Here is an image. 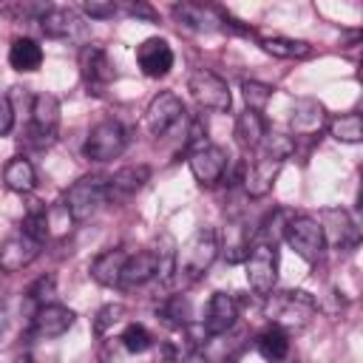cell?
I'll list each match as a JSON object with an SVG mask.
<instances>
[{
	"label": "cell",
	"instance_id": "6da1fadb",
	"mask_svg": "<svg viewBox=\"0 0 363 363\" xmlns=\"http://www.w3.org/2000/svg\"><path fill=\"white\" fill-rule=\"evenodd\" d=\"M252 153L255 156L247 159L238 167V182H244L247 196L264 199L272 190V184H275V179H278L286 156L292 153V142L284 139V136H267Z\"/></svg>",
	"mask_w": 363,
	"mask_h": 363
},
{
	"label": "cell",
	"instance_id": "7a4b0ae2",
	"mask_svg": "<svg viewBox=\"0 0 363 363\" xmlns=\"http://www.w3.org/2000/svg\"><path fill=\"white\" fill-rule=\"evenodd\" d=\"M315 312H318V301L303 289H281V292L272 289L264 303V315L269 318V323L281 326L284 332L303 329Z\"/></svg>",
	"mask_w": 363,
	"mask_h": 363
},
{
	"label": "cell",
	"instance_id": "3957f363",
	"mask_svg": "<svg viewBox=\"0 0 363 363\" xmlns=\"http://www.w3.org/2000/svg\"><path fill=\"white\" fill-rule=\"evenodd\" d=\"M105 201H108V176H82L65 190L62 207L71 216V221H85Z\"/></svg>",
	"mask_w": 363,
	"mask_h": 363
},
{
	"label": "cell",
	"instance_id": "277c9868",
	"mask_svg": "<svg viewBox=\"0 0 363 363\" xmlns=\"http://www.w3.org/2000/svg\"><path fill=\"white\" fill-rule=\"evenodd\" d=\"M244 267H247L250 289L255 295L267 298L275 289V281H278V250H275V241H261L258 238L252 247H247Z\"/></svg>",
	"mask_w": 363,
	"mask_h": 363
},
{
	"label": "cell",
	"instance_id": "5b68a950",
	"mask_svg": "<svg viewBox=\"0 0 363 363\" xmlns=\"http://www.w3.org/2000/svg\"><path fill=\"white\" fill-rule=\"evenodd\" d=\"M218 255V238H216V230L210 227H199L193 233V238L184 244V250L179 252V267L176 272L184 275V281H199L210 264L216 261Z\"/></svg>",
	"mask_w": 363,
	"mask_h": 363
},
{
	"label": "cell",
	"instance_id": "8992f818",
	"mask_svg": "<svg viewBox=\"0 0 363 363\" xmlns=\"http://www.w3.org/2000/svg\"><path fill=\"white\" fill-rule=\"evenodd\" d=\"M284 241L306 261V264H318L323 258L326 250V238H323V227L318 218L312 216H292L284 224Z\"/></svg>",
	"mask_w": 363,
	"mask_h": 363
},
{
	"label": "cell",
	"instance_id": "52a82bcc",
	"mask_svg": "<svg viewBox=\"0 0 363 363\" xmlns=\"http://www.w3.org/2000/svg\"><path fill=\"white\" fill-rule=\"evenodd\" d=\"M125 147H128V133H125L122 122L105 119L91 128V133L82 145V153L91 162H111V159H119L125 153Z\"/></svg>",
	"mask_w": 363,
	"mask_h": 363
},
{
	"label": "cell",
	"instance_id": "ba28073f",
	"mask_svg": "<svg viewBox=\"0 0 363 363\" xmlns=\"http://www.w3.org/2000/svg\"><path fill=\"white\" fill-rule=\"evenodd\" d=\"M57 128H60V99L54 94H37L31 102L28 142L37 147H48L57 139Z\"/></svg>",
	"mask_w": 363,
	"mask_h": 363
},
{
	"label": "cell",
	"instance_id": "9c48e42d",
	"mask_svg": "<svg viewBox=\"0 0 363 363\" xmlns=\"http://www.w3.org/2000/svg\"><path fill=\"white\" fill-rule=\"evenodd\" d=\"M187 91H190V96H193L201 108H210V111H230V105H233L227 79H221V77L213 74L210 68L193 71L190 79H187Z\"/></svg>",
	"mask_w": 363,
	"mask_h": 363
},
{
	"label": "cell",
	"instance_id": "30bf717a",
	"mask_svg": "<svg viewBox=\"0 0 363 363\" xmlns=\"http://www.w3.org/2000/svg\"><path fill=\"white\" fill-rule=\"evenodd\" d=\"M79 74H82V82H85L88 94H94V96H102L108 91V85L113 82V77H116L108 51L99 48V45H82V51H79Z\"/></svg>",
	"mask_w": 363,
	"mask_h": 363
},
{
	"label": "cell",
	"instance_id": "8fae6325",
	"mask_svg": "<svg viewBox=\"0 0 363 363\" xmlns=\"http://www.w3.org/2000/svg\"><path fill=\"white\" fill-rule=\"evenodd\" d=\"M182 116H184V102L173 91H162L150 99L145 111V128L150 136H164L182 122Z\"/></svg>",
	"mask_w": 363,
	"mask_h": 363
},
{
	"label": "cell",
	"instance_id": "7c38bea8",
	"mask_svg": "<svg viewBox=\"0 0 363 363\" xmlns=\"http://www.w3.org/2000/svg\"><path fill=\"white\" fill-rule=\"evenodd\" d=\"M190 162V173L193 179L201 184V187H213L224 179V170H227V150L218 147V145H204L199 150H193L187 156Z\"/></svg>",
	"mask_w": 363,
	"mask_h": 363
},
{
	"label": "cell",
	"instance_id": "4fadbf2b",
	"mask_svg": "<svg viewBox=\"0 0 363 363\" xmlns=\"http://www.w3.org/2000/svg\"><path fill=\"white\" fill-rule=\"evenodd\" d=\"M74 320H77L74 309H68L62 303H45L37 309V315L31 320V337H37V340L60 337L74 326Z\"/></svg>",
	"mask_w": 363,
	"mask_h": 363
},
{
	"label": "cell",
	"instance_id": "5bb4252c",
	"mask_svg": "<svg viewBox=\"0 0 363 363\" xmlns=\"http://www.w3.org/2000/svg\"><path fill=\"white\" fill-rule=\"evenodd\" d=\"M235 318H238V303L233 295L227 292H213V298L207 301V312H204V320H201V329L207 337H218L224 332H230L235 326Z\"/></svg>",
	"mask_w": 363,
	"mask_h": 363
},
{
	"label": "cell",
	"instance_id": "9a60e30c",
	"mask_svg": "<svg viewBox=\"0 0 363 363\" xmlns=\"http://www.w3.org/2000/svg\"><path fill=\"white\" fill-rule=\"evenodd\" d=\"M136 62H139V68H142L145 77L159 79V77L170 74V68H173V48L162 37H147L136 48Z\"/></svg>",
	"mask_w": 363,
	"mask_h": 363
},
{
	"label": "cell",
	"instance_id": "2e32d148",
	"mask_svg": "<svg viewBox=\"0 0 363 363\" xmlns=\"http://www.w3.org/2000/svg\"><path fill=\"white\" fill-rule=\"evenodd\" d=\"M320 227H323V238H326V244H335V247H340V250H354L357 241H360V233H357L352 216H349L346 210H340V207L323 210V221H320Z\"/></svg>",
	"mask_w": 363,
	"mask_h": 363
},
{
	"label": "cell",
	"instance_id": "e0dca14e",
	"mask_svg": "<svg viewBox=\"0 0 363 363\" xmlns=\"http://www.w3.org/2000/svg\"><path fill=\"white\" fill-rule=\"evenodd\" d=\"M37 255H40V244L23 233H14L0 244V269L3 272H20Z\"/></svg>",
	"mask_w": 363,
	"mask_h": 363
},
{
	"label": "cell",
	"instance_id": "ac0fdd59",
	"mask_svg": "<svg viewBox=\"0 0 363 363\" xmlns=\"http://www.w3.org/2000/svg\"><path fill=\"white\" fill-rule=\"evenodd\" d=\"M173 17L193 31H216V28H221V23H227V17L218 9L201 6V3H176Z\"/></svg>",
	"mask_w": 363,
	"mask_h": 363
},
{
	"label": "cell",
	"instance_id": "d6986e66",
	"mask_svg": "<svg viewBox=\"0 0 363 363\" xmlns=\"http://www.w3.org/2000/svg\"><path fill=\"white\" fill-rule=\"evenodd\" d=\"M292 133L295 136H318L326 128V108L318 99H298L289 116Z\"/></svg>",
	"mask_w": 363,
	"mask_h": 363
},
{
	"label": "cell",
	"instance_id": "ffe728a7",
	"mask_svg": "<svg viewBox=\"0 0 363 363\" xmlns=\"http://www.w3.org/2000/svg\"><path fill=\"white\" fill-rule=\"evenodd\" d=\"M150 179V167L147 164H128L122 170H116L113 176H108V201H125L133 193H139L145 187V182Z\"/></svg>",
	"mask_w": 363,
	"mask_h": 363
},
{
	"label": "cell",
	"instance_id": "44dd1931",
	"mask_svg": "<svg viewBox=\"0 0 363 363\" xmlns=\"http://www.w3.org/2000/svg\"><path fill=\"white\" fill-rule=\"evenodd\" d=\"M128 255H130V252H125V250H119V247L99 252V255L91 261V278H94L96 284H102V286H119Z\"/></svg>",
	"mask_w": 363,
	"mask_h": 363
},
{
	"label": "cell",
	"instance_id": "7402d4cb",
	"mask_svg": "<svg viewBox=\"0 0 363 363\" xmlns=\"http://www.w3.org/2000/svg\"><path fill=\"white\" fill-rule=\"evenodd\" d=\"M233 136L235 142L244 147V150H255L264 139H267V122L258 111H244L235 116V128H233Z\"/></svg>",
	"mask_w": 363,
	"mask_h": 363
},
{
	"label": "cell",
	"instance_id": "603a6c76",
	"mask_svg": "<svg viewBox=\"0 0 363 363\" xmlns=\"http://www.w3.org/2000/svg\"><path fill=\"white\" fill-rule=\"evenodd\" d=\"M150 278H156V252L153 250H139L136 255H128L119 286H142Z\"/></svg>",
	"mask_w": 363,
	"mask_h": 363
},
{
	"label": "cell",
	"instance_id": "cb8c5ba5",
	"mask_svg": "<svg viewBox=\"0 0 363 363\" xmlns=\"http://www.w3.org/2000/svg\"><path fill=\"white\" fill-rule=\"evenodd\" d=\"M9 65L14 71H37L43 65V45L31 37H17L9 48Z\"/></svg>",
	"mask_w": 363,
	"mask_h": 363
},
{
	"label": "cell",
	"instance_id": "d4e9b609",
	"mask_svg": "<svg viewBox=\"0 0 363 363\" xmlns=\"http://www.w3.org/2000/svg\"><path fill=\"white\" fill-rule=\"evenodd\" d=\"M255 349L267 363H281L289 354V335L281 326H267L258 337H255Z\"/></svg>",
	"mask_w": 363,
	"mask_h": 363
},
{
	"label": "cell",
	"instance_id": "484cf974",
	"mask_svg": "<svg viewBox=\"0 0 363 363\" xmlns=\"http://www.w3.org/2000/svg\"><path fill=\"white\" fill-rule=\"evenodd\" d=\"M3 182H6V187L14 190V193H31L34 184H37L34 164H31L28 159H23V156L9 159L6 167H3Z\"/></svg>",
	"mask_w": 363,
	"mask_h": 363
},
{
	"label": "cell",
	"instance_id": "4316f807",
	"mask_svg": "<svg viewBox=\"0 0 363 363\" xmlns=\"http://www.w3.org/2000/svg\"><path fill=\"white\" fill-rule=\"evenodd\" d=\"M43 34L51 37V40H65L68 34H74V26H77V17L68 11V9H57V6H48V11L37 20Z\"/></svg>",
	"mask_w": 363,
	"mask_h": 363
},
{
	"label": "cell",
	"instance_id": "83f0119b",
	"mask_svg": "<svg viewBox=\"0 0 363 363\" xmlns=\"http://www.w3.org/2000/svg\"><path fill=\"white\" fill-rule=\"evenodd\" d=\"M153 252H156V278L162 284H170V278L176 275V267H179V250H176L173 235L170 233H162Z\"/></svg>",
	"mask_w": 363,
	"mask_h": 363
},
{
	"label": "cell",
	"instance_id": "f1b7e54d",
	"mask_svg": "<svg viewBox=\"0 0 363 363\" xmlns=\"http://www.w3.org/2000/svg\"><path fill=\"white\" fill-rule=\"evenodd\" d=\"M258 43H261V48H264L267 54L281 57V60H303V57L312 54L309 43L292 40V37H261Z\"/></svg>",
	"mask_w": 363,
	"mask_h": 363
},
{
	"label": "cell",
	"instance_id": "f546056e",
	"mask_svg": "<svg viewBox=\"0 0 363 363\" xmlns=\"http://www.w3.org/2000/svg\"><path fill=\"white\" fill-rule=\"evenodd\" d=\"M329 133L337 139V142H346V145H357L363 139V116L360 113H343V116H335L329 122Z\"/></svg>",
	"mask_w": 363,
	"mask_h": 363
},
{
	"label": "cell",
	"instance_id": "4dcf8cb0",
	"mask_svg": "<svg viewBox=\"0 0 363 363\" xmlns=\"http://www.w3.org/2000/svg\"><path fill=\"white\" fill-rule=\"evenodd\" d=\"M119 340H122L125 352H130V354H142V352H147V349L153 346V337H150V332H147L142 323H128V326L122 329Z\"/></svg>",
	"mask_w": 363,
	"mask_h": 363
},
{
	"label": "cell",
	"instance_id": "1f68e13d",
	"mask_svg": "<svg viewBox=\"0 0 363 363\" xmlns=\"http://www.w3.org/2000/svg\"><path fill=\"white\" fill-rule=\"evenodd\" d=\"M241 91H244V99H247V108L250 111H264L267 102L272 99V85H264L258 79H244L241 82Z\"/></svg>",
	"mask_w": 363,
	"mask_h": 363
},
{
	"label": "cell",
	"instance_id": "d6a6232c",
	"mask_svg": "<svg viewBox=\"0 0 363 363\" xmlns=\"http://www.w3.org/2000/svg\"><path fill=\"white\" fill-rule=\"evenodd\" d=\"M125 318V306L122 303H108V306H102L99 312H96V318H94V332L96 335H105L111 326H116L119 320Z\"/></svg>",
	"mask_w": 363,
	"mask_h": 363
},
{
	"label": "cell",
	"instance_id": "836d02e7",
	"mask_svg": "<svg viewBox=\"0 0 363 363\" xmlns=\"http://www.w3.org/2000/svg\"><path fill=\"white\" fill-rule=\"evenodd\" d=\"M162 318H164L170 326H179V329H182V326L187 323V318H190L187 301H184V298H179V295H176V298H170V301L162 306Z\"/></svg>",
	"mask_w": 363,
	"mask_h": 363
},
{
	"label": "cell",
	"instance_id": "e575fe53",
	"mask_svg": "<svg viewBox=\"0 0 363 363\" xmlns=\"http://www.w3.org/2000/svg\"><path fill=\"white\" fill-rule=\"evenodd\" d=\"M54 286H57V284H54V275H43V278H37V281L28 286L26 295H28V301H34L37 306H45L48 298L54 295Z\"/></svg>",
	"mask_w": 363,
	"mask_h": 363
},
{
	"label": "cell",
	"instance_id": "d590c367",
	"mask_svg": "<svg viewBox=\"0 0 363 363\" xmlns=\"http://www.w3.org/2000/svg\"><path fill=\"white\" fill-rule=\"evenodd\" d=\"M119 11L116 3H99V0H91V3H82V14H88L91 20H108Z\"/></svg>",
	"mask_w": 363,
	"mask_h": 363
},
{
	"label": "cell",
	"instance_id": "8d00e7d4",
	"mask_svg": "<svg viewBox=\"0 0 363 363\" xmlns=\"http://www.w3.org/2000/svg\"><path fill=\"white\" fill-rule=\"evenodd\" d=\"M14 125V108H11V99L6 91H0V136H6Z\"/></svg>",
	"mask_w": 363,
	"mask_h": 363
},
{
	"label": "cell",
	"instance_id": "74e56055",
	"mask_svg": "<svg viewBox=\"0 0 363 363\" xmlns=\"http://www.w3.org/2000/svg\"><path fill=\"white\" fill-rule=\"evenodd\" d=\"M122 9H125L130 17H145V20H150V23L156 20V11H153L147 3H125Z\"/></svg>",
	"mask_w": 363,
	"mask_h": 363
},
{
	"label": "cell",
	"instance_id": "f35d334b",
	"mask_svg": "<svg viewBox=\"0 0 363 363\" xmlns=\"http://www.w3.org/2000/svg\"><path fill=\"white\" fill-rule=\"evenodd\" d=\"M159 363H182V357L176 354V349L170 343L162 346V354H159Z\"/></svg>",
	"mask_w": 363,
	"mask_h": 363
},
{
	"label": "cell",
	"instance_id": "ab89813d",
	"mask_svg": "<svg viewBox=\"0 0 363 363\" xmlns=\"http://www.w3.org/2000/svg\"><path fill=\"white\" fill-rule=\"evenodd\" d=\"M184 363H207V357H204V354H201V352H190V354H187V360H184Z\"/></svg>",
	"mask_w": 363,
	"mask_h": 363
},
{
	"label": "cell",
	"instance_id": "60d3db41",
	"mask_svg": "<svg viewBox=\"0 0 363 363\" xmlns=\"http://www.w3.org/2000/svg\"><path fill=\"white\" fill-rule=\"evenodd\" d=\"M14 363H34V357H31V354H20Z\"/></svg>",
	"mask_w": 363,
	"mask_h": 363
}]
</instances>
